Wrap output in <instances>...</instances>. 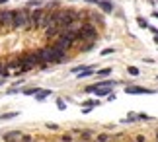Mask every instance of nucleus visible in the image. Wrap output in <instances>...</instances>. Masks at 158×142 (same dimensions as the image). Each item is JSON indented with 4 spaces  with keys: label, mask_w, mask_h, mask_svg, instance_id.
<instances>
[{
    "label": "nucleus",
    "mask_w": 158,
    "mask_h": 142,
    "mask_svg": "<svg viewBox=\"0 0 158 142\" xmlns=\"http://www.w3.org/2000/svg\"><path fill=\"white\" fill-rule=\"evenodd\" d=\"M88 18H92V20H94V23H104V22H102V16L94 14V12H88Z\"/></svg>",
    "instance_id": "nucleus-12"
},
{
    "label": "nucleus",
    "mask_w": 158,
    "mask_h": 142,
    "mask_svg": "<svg viewBox=\"0 0 158 142\" xmlns=\"http://www.w3.org/2000/svg\"><path fill=\"white\" fill-rule=\"evenodd\" d=\"M156 136H158V134H156Z\"/></svg>",
    "instance_id": "nucleus-26"
},
{
    "label": "nucleus",
    "mask_w": 158,
    "mask_h": 142,
    "mask_svg": "<svg viewBox=\"0 0 158 142\" xmlns=\"http://www.w3.org/2000/svg\"><path fill=\"white\" fill-rule=\"evenodd\" d=\"M129 74H133V76H137V74H139V68H137V66H129Z\"/></svg>",
    "instance_id": "nucleus-19"
},
{
    "label": "nucleus",
    "mask_w": 158,
    "mask_h": 142,
    "mask_svg": "<svg viewBox=\"0 0 158 142\" xmlns=\"http://www.w3.org/2000/svg\"><path fill=\"white\" fill-rule=\"evenodd\" d=\"M137 23L141 27H148V23H147V20H144V18H137Z\"/></svg>",
    "instance_id": "nucleus-17"
},
{
    "label": "nucleus",
    "mask_w": 158,
    "mask_h": 142,
    "mask_svg": "<svg viewBox=\"0 0 158 142\" xmlns=\"http://www.w3.org/2000/svg\"><path fill=\"white\" fill-rule=\"evenodd\" d=\"M39 51V57L43 60V64H51V63H64L66 60V51L63 49H57V47H45V49H37Z\"/></svg>",
    "instance_id": "nucleus-1"
},
{
    "label": "nucleus",
    "mask_w": 158,
    "mask_h": 142,
    "mask_svg": "<svg viewBox=\"0 0 158 142\" xmlns=\"http://www.w3.org/2000/svg\"><path fill=\"white\" fill-rule=\"evenodd\" d=\"M8 74H10V70L6 68V64H4V63H0V76H2V78H6Z\"/></svg>",
    "instance_id": "nucleus-13"
},
{
    "label": "nucleus",
    "mask_w": 158,
    "mask_h": 142,
    "mask_svg": "<svg viewBox=\"0 0 158 142\" xmlns=\"http://www.w3.org/2000/svg\"><path fill=\"white\" fill-rule=\"evenodd\" d=\"M16 115H18V113H6V115H2V117H0V119H2V121H8V119H14Z\"/></svg>",
    "instance_id": "nucleus-18"
},
{
    "label": "nucleus",
    "mask_w": 158,
    "mask_h": 142,
    "mask_svg": "<svg viewBox=\"0 0 158 142\" xmlns=\"http://www.w3.org/2000/svg\"><path fill=\"white\" fill-rule=\"evenodd\" d=\"M10 142H12V140H10Z\"/></svg>",
    "instance_id": "nucleus-27"
},
{
    "label": "nucleus",
    "mask_w": 158,
    "mask_h": 142,
    "mask_svg": "<svg viewBox=\"0 0 158 142\" xmlns=\"http://www.w3.org/2000/svg\"><path fill=\"white\" fill-rule=\"evenodd\" d=\"M111 53H115L113 49H104V51H102V55H104V57H107V55H111Z\"/></svg>",
    "instance_id": "nucleus-23"
},
{
    "label": "nucleus",
    "mask_w": 158,
    "mask_h": 142,
    "mask_svg": "<svg viewBox=\"0 0 158 142\" xmlns=\"http://www.w3.org/2000/svg\"><path fill=\"white\" fill-rule=\"evenodd\" d=\"M98 6L106 12V14H111L113 12V4L109 2V0H98Z\"/></svg>",
    "instance_id": "nucleus-8"
},
{
    "label": "nucleus",
    "mask_w": 158,
    "mask_h": 142,
    "mask_svg": "<svg viewBox=\"0 0 158 142\" xmlns=\"http://www.w3.org/2000/svg\"><path fill=\"white\" fill-rule=\"evenodd\" d=\"M12 29H29V8H18V10H14Z\"/></svg>",
    "instance_id": "nucleus-2"
},
{
    "label": "nucleus",
    "mask_w": 158,
    "mask_h": 142,
    "mask_svg": "<svg viewBox=\"0 0 158 142\" xmlns=\"http://www.w3.org/2000/svg\"><path fill=\"white\" fill-rule=\"evenodd\" d=\"M23 94L26 95H35L37 94V88H27V90H23Z\"/></svg>",
    "instance_id": "nucleus-16"
},
{
    "label": "nucleus",
    "mask_w": 158,
    "mask_h": 142,
    "mask_svg": "<svg viewBox=\"0 0 158 142\" xmlns=\"http://www.w3.org/2000/svg\"><path fill=\"white\" fill-rule=\"evenodd\" d=\"M125 91L127 94H135V95H139V94H150V90H147V88H141V86H127L125 88Z\"/></svg>",
    "instance_id": "nucleus-7"
},
{
    "label": "nucleus",
    "mask_w": 158,
    "mask_h": 142,
    "mask_svg": "<svg viewBox=\"0 0 158 142\" xmlns=\"http://www.w3.org/2000/svg\"><path fill=\"white\" fill-rule=\"evenodd\" d=\"M78 41H82V43H92V45L98 41V29H96L94 23L84 22L82 29L78 31Z\"/></svg>",
    "instance_id": "nucleus-4"
},
{
    "label": "nucleus",
    "mask_w": 158,
    "mask_h": 142,
    "mask_svg": "<svg viewBox=\"0 0 158 142\" xmlns=\"http://www.w3.org/2000/svg\"><path fill=\"white\" fill-rule=\"evenodd\" d=\"M109 72H111V68H104V70H100L98 74H100V76H107Z\"/></svg>",
    "instance_id": "nucleus-22"
},
{
    "label": "nucleus",
    "mask_w": 158,
    "mask_h": 142,
    "mask_svg": "<svg viewBox=\"0 0 158 142\" xmlns=\"http://www.w3.org/2000/svg\"><path fill=\"white\" fill-rule=\"evenodd\" d=\"M57 107H59V109H66V103H64L63 99H57Z\"/></svg>",
    "instance_id": "nucleus-20"
},
{
    "label": "nucleus",
    "mask_w": 158,
    "mask_h": 142,
    "mask_svg": "<svg viewBox=\"0 0 158 142\" xmlns=\"http://www.w3.org/2000/svg\"><path fill=\"white\" fill-rule=\"evenodd\" d=\"M51 45L57 47V49H63V51H69V49H72V43L66 41L64 37H60V35H57L55 39H51Z\"/></svg>",
    "instance_id": "nucleus-6"
},
{
    "label": "nucleus",
    "mask_w": 158,
    "mask_h": 142,
    "mask_svg": "<svg viewBox=\"0 0 158 142\" xmlns=\"http://www.w3.org/2000/svg\"><path fill=\"white\" fill-rule=\"evenodd\" d=\"M4 138L10 142V140H14V138H20V132H10V134H6Z\"/></svg>",
    "instance_id": "nucleus-15"
},
{
    "label": "nucleus",
    "mask_w": 158,
    "mask_h": 142,
    "mask_svg": "<svg viewBox=\"0 0 158 142\" xmlns=\"http://www.w3.org/2000/svg\"><path fill=\"white\" fill-rule=\"evenodd\" d=\"M0 33H2V27H0Z\"/></svg>",
    "instance_id": "nucleus-25"
},
{
    "label": "nucleus",
    "mask_w": 158,
    "mask_h": 142,
    "mask_svg": "<svg viewBox=\"0 0 158 142\" xmlns=\"http://www.w3.org/2000/svg\"><path fill=\"white\" fill-rule=\"evenodd\" d=\"M51 95V90H37V94H35V99L37 101H43L45 97Z\"/></svg>",
    "instance_id": "nucleus-10"
},
{
    "label": "nucleus",
    "mask_w": 158,
    "mask_h": 142,
    "mask_svg": "<svg viewBox=\"0 0 158 142\" xmlns=\"http://www.w3.org/2000/svg\"><path fill=\"white\" fill-rule=\"evenodd\" d=\"M45 16H47V8H43V6L29 10V29H43Z\"/></svg>",
    "instance_id": "nucleus-3"
},
{
    "label": "nucleus",
    "mask_w": 158,
    "mask_h": 142,
    "mask_svg": "<svg viewBox=\"0 0 158 142\" xmlns=\"http://www.w3.org/2000/svg\"><path fill=\"white\" fill-rule=\"evenodd\" d=\"M94 94H98L100 97H104V95H109V94H111V86H98Z\"/></svg>",
    "instance_id": "nucleus-9"
},
{
    "label": "nucleus",
    "mask_w": 158,
    "mask_h": 142,
    "mask_svg": "<svg viewBox=\"0 0 158 142\" xmlns=\"http://www.w3.org/2000/svg\"><path fill=\"white\" fill-rule=\"evenodd\" d=\"M90 74H94L92 66H84V68H82L80 72H78V74H76V76H78V78H86V76H90Z\"/></svg>",
    "instance_id": "nucleus-11"
},
{
    "label": "nucleus",
    "mask_w": 158,
    "mask_h": 142,
    "mask_svg": "<svg viewBox=\"0 0 158 142\" xmlns=\"http://www.w3.org/2000/svg\"><path fill=\"white\" fill-rule=\"evenodd\" d=\"M12 18H14V10H0V27L12 29Z\"/></svg>",
    "instance_id": "nucleus-5"
},
{
    "label": "nucleus",
    "mask_w": 158,
    "mask_h": 142,
    "mask_svg": "<svg viewBox=\"0 0 158 142\" xmlns=\"http://www.w3.org/2000/svg\"><path fill=\"white\" fill-rule=\"evenodd\" d=\"M0 4H6V0H0Z\"/></svg>",
    "instance_id": "nucleus-24"
},
{
    "label": "nucleus",
    "mask_w": 158,
    "mask_h": 142,
    "mask_svg": "<svg viewBox=\"0 0 158 142\" xmlns=\"http://www.w3.org/2000/svg\"><path fill=\"white\" fill-rule=\"evenodd\" d=\"M96 88H98V84H96V86H88V88H86V94H94Z\"/></svg>",
    "instance_id": "nucleus-21"
},
{
    "label": "nucleus",
    "mask_w": 158,
    "mask_h": 142,
    "mask_svg": "<svg viewBox=\"0 0 158 142\" xmlns=\"http://www.w3.org/2000/svg\"><path fill=\"white\" fill-rule=\"evenodd\" d=\"M39 6H43L39 0H31V2H27V8H29V10H31V8H39Z\"/></svg>",
    "instance_id": "nucleus-14"
}]
</instances>
